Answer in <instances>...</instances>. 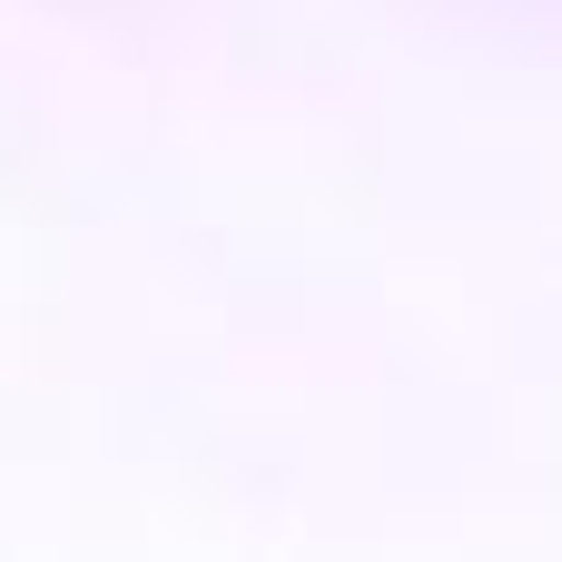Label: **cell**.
Masks as SVG:
<instances>
[]
</instances>
